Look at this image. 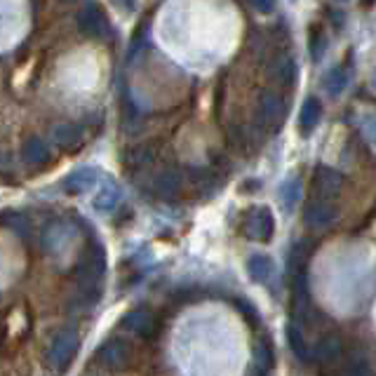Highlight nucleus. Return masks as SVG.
I'll return each instance as SVG.
<instances>
[{
    "label": "nucleus",
    "instance_id": "f257e3e1",
    "mask_svg": "<svg viewBox=\"0 0 376 376\" xmlns=\"http://www.w3.org/2000/svg\"><path fill=\"white\" fill-rule=\"evenodd\" d=\"M103 273H106V252L99 243H92L78 261V287L85 301H96Z\"/></svg>",
    "mask_w": 376,
    "mask_h": 376
},
{
    "label": "nucleus",
    "instance_id": "aec40b11",
    "mask_svg": "<svg viewBox=\"0 0 376 376\" xmlns=\"http://www.w3.org/2000/svg\"><path fill=\"white\" fill-rule=\"evenodd\" d=\"M299 198H301V179L291 177L280 186V200H282L284 210L287 212L294 210V207L299 205Z\"/></svg>",
    "mask_w": 376,
    "mask_h": 376
},
{
    "label": "nucleus",
    "instance_id": "9b49d317",
    "mask_svg": "<svg viewBox=\"0 0 376 376\" xmlns=\"http://www.w3.org/2000/svg\"><path fill=\"white\" fill-rule=\"evenodd\" d=\"M181 188H184V177H181L177 170H165V172H160L158 177L153 179L155 196H160L163 200L177 198L181 193Z\"/></svg>",
    "mask_w": 376,
    "mask_h": 376
},
{
    "label": "nucleus",
    "instance_id": "f03ea898",
    "mask_svg": "<svg viewBox=\"0 0 376 376\" xmlns=\"http://www.w3.org/2000/svg\"><path fill=\"white\" fill-rule=\"evenodd\" d=\"M78 29L89 41H108L111 38V22L106 10L99 3H87L78 15Z\"/></svg>",
    "mask_w": 376,
    "mask_h": 376
},
{
    "label": "nucleus",
    "instance_id": "a211bd4d",
    "mask_svg": "<svg viewBox=\"0 0 376 376\" xmlns=\"http://www.w3.org/2000/svg\"><path fill=\"white\" fill-rule=\"evenodd\" d=\"M287 341H289V348L294 351V355L301 362H313V353H310L308 343H306V339H303L301 327L294 325V322H289L287 325Z\"/></svg>",
    "mask_w": 376,
    "mask_h": 376
},
{
    "label": "nucleus",
    "instance_id": "bb28decb",
    "mask_svg": "<svg viewBox=\"0 0 376 376\" xmlns=\"http://www.w3.org/2000/svg\"><path fill=\"white\" fill-rule=\"evenodd\" d=\"M343 376H372V372H369L367 362H355V365H351L346 369V374Z\"/></svg>",
    "mask_w": 376,
    "mask_h": 376
},
{
    "label": "nucleus",
    "instance_id": "4be33fe9",
    "mask_svg": "<svg viewBox=\"0 0 376 376\" xmlns=\"http://www.w3.org/2000/svg\"><path fill=\"white\" fill-rule=\"evenodd\" d=\"M153 158H155L153 146L141 144V146L132 148V151L127 153V165H132V167H144V165H151Z\"/></svg>",
    "mask_w": 376,
    "mask_h": 376
},
{
    "label": "nucleus",
    "instance_id": "39448f33",
    "mask_svg": "<svg viewBox=\"0 0 376 376\" xmlns=\"http://www.w3.org/2000/svg\"><path fill=\"white\" fill-rule=\"evenodd\" d=\"M341 188H343L341 172H336L334 167H327V165L317 167L313 177V191L317 200H329V203H332L334 198H339Z\"/></svg>",
    "mask_w": 376,
    "mask_h": 376
},
{
    "label": "nucleus",
    "instance_id": "f3484780",
    "mask_svg": "<svg viewBox=\"0 0 376 376\" xmlns=\"http://www.w3.org/2000/svg\"><path fill=\"white\" fill-rule=\"evenodd\" d=\"M250 277L254 282H268V277L273 275V261L268 254H252L247 261Z\"/></svg>",
    "mask_w": 376,
    "mask_h": 376
},
{
    "label": "nucleus",
    "instance_id": "393cba45",
    "mask_svg": "<svg viewBox=\"0 0 376 376\" xmlns=\"http://www.w3.org/2000/svg\"><path fill=\"white\" fill-rule=\"evenodd\" d=\"M236 306H238L240 310H243V315L247 317V320L252 322V325H256V322H259V317H256V308L252 306L250 301H245V299L240 301V299H238V301H236Z\"/></svg>",
    "mask_w": 376,
    "mask_h": 376
},
{
    "label": "nucleus",
    "instance_id": "7ed1b4c3",
    "mask_svg": "<svg viewBox=\"0 0 376 376\" xmlns=\"http://www.w3.org/2000/svg\"><path fill=\"white\" fill-rule=\"evenodd\" d=\"M78 332L75 327H64L50 343V365L55 369H64L78 353Z\"/></svg>",
    "mask_w": 376,
    "mask_h": 376
},
{
    "label": "nucleus",
    "instance_id": "1a4fd4ad",
    "mask_svg": "<svg viewBox=\"0 0 376 376\" xmlns=\"http://www.w3.org/2000/svg\"><path fill=\"white\" fill-rule=\"evenodd\" d=\"M99 360L108 369H122L129 360V343L120 336H111L99 346Z\"/></svg>",
    "mask_w": 376,
    "mask_h": 376
},
{
    "label": "nucleus",
    "instance_id": "c85d7f7f",
    "mask_svg": "<svg viewBox=\"0 0 376 376\" xmlns=\"http://www.w3.org/2000/svg\"><path fill=\"white\" fill-rule=\"evenodd\" d=\"M362 3H365V5H374V0H362Z\"/></svg>",
    "mask_w": 376,
    "mask_h": 376
},
{
    "label": "nucleus",
    "instance_id": "6ab92c4d",
    "mask_svg": "<svg viewBox=\"0 0 376 376\" xmlns=\"http://www.w3.org/2000/svg\"><path fill=\"white\" fill-rule=\"evenodd\" d=\"M118 205H120V188L115 186L113 181H108V184L103 186L101 191L94 196V210H99V212H113Z\"/></svg>",
    "mask_w": 376,
    "mask_h": 376
},
{
    "label": "nucleus",
    "instance_id": "4468645a",
    "mask_svg": "<svg viewBox=\"0 0 376 376\" xmlns=\"http://www.w3.org/2000/svg\"><path fill=\"white\" fill-rule=\"evenodd\" d=\"M96 179H99V172L92 170V167H80V170H75V172H71L66 179H64V188H66L68 193H85L89 191L94 184H96Z\"/></svg>",
    "mask_w": 376,
    "mask_h": 376
},
{
    "label": "nucleus",
    "instance_id": "2eb2a0df",
    "mask_svg": "<svg viewBox=\"0 0 376 376\" xmlns=\"http://www.w3.org/2000/svg\"><path fill=\"white\" fill-rule=\"evenodd\" d=\"M320 115H322V103L315 99V96H308L301 106V113H299V127L303 134H310L313 129L317 127L320 122Z\"/></svg>",
    "mask_w": 376,
    "mask_h": 376
},
{
    "label": "nucleus",
    "instance_id": "423d86ee",
    "mask_svg": "<svg viewBox=\"0 0 376 376\" xmlns=\"http://www.w3.org/2000/svg\"><path fill=\"white\" fill-rule=\"evenodd\" d=\"M245 233L252 240H259V243H268L275 233V219L270 214L268 207H254L247 214V222H245Z\"/></svg>",
    "mask_w": 376,
    "mask_h": 376
},
{
    "label": "nucleus",
    "instance_id": "a878e982",
    "mask_svg": "<svg viewBox=\"0 0 376 376\" xmlns=\"http://www.w3.org/2000/svg\"><path fill=\"white\" fill-rule=\"evenodd\" d=\"M250 5L261 15H270L275 10V0H250Z\"/></svg>",
    "mask_w": 376,
    "mask_h": 376
},
{
    "label": "nucleus",
    "instance_id": "dca6fc26",
    "mask_svg": "<svg viewBox=\"0 0 376 376\" xmlns=\"http://www.w3.org/2000/svg\"><path fill=\"white\" fill-rule=\"evenodd\" d=\"M341 348H343V343H341V339L336 334H332V336H325L320 343L315 346V351H313V360H317V362H334L336 358L341 355Z\"/></svg>",
    "mask_w": 376,
    "mask_h": 376
},
{
    "label": "nucleus",
    "instance_id": "20e7f679",
    "mask_svg": "<svg viewBox=\"0 0 376 376\" xmlns=\"http://www.w3.org/2000/svg\"><path fill=\"white\" fill-rule=\"evenodd\" d=\"M284 113H287V106H284L282 96L277 92H270V89H263L259 96V122L263 127L277 129L282 127Z\"/></svg>",
    "mask_w": 376,
    "mask_h": 376
},
{
    "label": "nucleus",
    "instance_id": "cd10ccee",
    "mask_svg": "<svg viewBox=\"0 0 376 376\" xmlns=\"http://www.w3.org/2000/svg\"><path fill=\"white\" fill-rule=\"evenodd\" d=\"M122 3H125V8H132V3H134V0H122Z\"/></svg>",
    "mask_w": 376,
    "mask_h": 376
},
{
    "label": "nucleus",
    "instance_id": "b1692460",
    "mask_svg": "<svg viewBox=\"0 0 376 376\" xmlns=\"http://www.w3.org/2000/svg\"><path fill=\"white\" fill-rule=\"evenodd\" d=\"M256 362H259V372L266 374L270 369V365H273V355H270V348L266 346V343H261V346L256 348Z\"/></svg>",
    "mask_w": 376,
    "mask_h": 376
},
{
    "label": "nucleus",
    "instance_id": "c756f323",
    "mask_svg": "<svg viewBox=\"0 0 376 376\" xmlns=\"http://www.w3.org/2000/svg\"><path fill=\"white\" fill-rule=\"evenodd\" d=\"M66 3H73V0H66Z\"/></svg>",
    "mask_w": 376,
    "mask_h": 376
},
{
    "label": "nucleus",
    "instance_id": "0eeeda50",
    "mask_svg": "<svg viewBox=\"0 0 376 376\" xmlns=\"http://www.w3.org/2000/svg\"><path fill=\"white\" fill-rule=\"evenodd\" d=\"M303 219H306V226L313 231H325L336 222V207L329 203V200H313L308 203L306 212H303Z\"/></svg>",
    "mask_w": 376,
    "mask_h": 376
},
{
    "label": "nucleus",
    "instance_id": "9d476101",
    "mask_svg": "<svg viewBox=\"0 0 376 376\" xmlns=\"http://www.w3.org/2000/svg\"><path fill=\"white\" fill-rule=\"evenodd\" d=\"M52 141L64 151H75L85 141V132H82L80 125H73V122H59V125L52 127Z\"/></svg>",
    "mask_w": 376,
    "mask_h": 376
},
{
    "label": "nucleus",
    "instance_id": "ddd939ff",
    "mask_svg": "<svg viewBox=\"0 0 376 376\" xmlns=\"http://www.w3.org/2000/svg\"><path fill=\"white\" fill-rule=\"evenodd\" d=\"M22 158L29 167H43L50 163L52 153L41 137H31V139H26V144L22 146Z\"/></svg>",
    "mask_w": 376,
    "mask_h": 376
},
{
    "label": "nucleus",
    "instance_id": "5701e85b",
    "mask_svg": "<svg viewBox=\"0 0 376 376\" xmlns=\"http://www.w3.org/2000/svg\"><path fill=\"white\" fill-rule=\"evenodd\" d=\"M346 82H348V73L343 68H332L329 71V75H327V92L329 94H341L343 92V87H346Z\"/></svg>",
    "mask_w": 376,
    "mask_h": 376
},
{
    "label": "nucleus",
    "instance_id": "f8f14e48",
    "mask_svg": "<svg viewBox=\"0 0 376 376\" xmlns=\"http://www.w3.org/2000/svg\"><path fill=\"white\" fill-rule=\"evenodd\" d=\"M268 78L273 82L289 87L296 80V64L289 55H277L273 62L268 64Z\"/></svg>",
    "mask_w": 376,
    "mask_h": 376
},
{
    "label": "nucleus",
    "instance_id": "412c9836",
    "mask_svg": "<svg viewBox=\"0 0 376 376\" xmlns=\"http://www.w3.org/2000/svg\"><path fill=\"white\" fill-rule=\"evenodd\" d=\"M3 224L8 226L12 233H17L19 238H24V240L31 238V224H29V219L22 217V214H17V212H5V214H3Z\"/></svg>",
    "mask_w": 376,
    "mask_h": 376
},
{
    "label": "nucleus",
    "instance_id": "6e6552de",
    "mask_svg": "<svg viewBox=\"0 0 376 376\" xmlns=\"http://www.w3.org/2000/svg\"><path fill=\"white\" fill-rule=\"evenodd\" d=\"M155 315H153V310L151 308H146V306H137V308H132L129 313L122 315V320H120V327L122 329H127V332H134V334H139V336H151L155 332Z\"/></svg>",
    "mask_w": 376,
    "mask_h": 376
}]
</instances>
